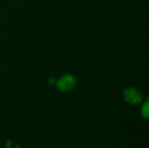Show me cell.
Listing matches in <instances>:
<instances>
[{"instance_id": "obj_2", "label": "cell", "mask_w": 149, "mask_h": 148, "mask_svg": "<svg viewBox=\"0 0 149 148\" xmlns=\"http://www.w3.org/2000/svg\"><path fill=\"white\" fill-rule=\"evenodd\" d=\"M124 99L127 103L135 106L142 102L143 94L135 87H127L124 91Z\"/></svg>"}, {"instance_id": "obj_6", "label": "cell", "mask_w": 149, "mask_h": 148, "mask_svg": "<svg viewBox=\"0 0 149 148\" xmlns=\"http://www.w3.org/2000/svg\"><path fill=\"white\" fill-rule=\"evenodd\" d=\"M20 147V146H19V145H17V146H16V148H19Z\"/></svg>"}, {"instance_id": "obj_5", "label": "cell", "mask_w": 149, "mask_h": 148, "mask_svg": "<svg viewBox=\"0 0 149 148\" xmlns=\"http://www.w3.org/2000/svg\"><path fill=\"white\" fill-rule=\"evenodd\" d=\"M11 144H12V141H11V140H8V141L6 142V148L11 147Z\"/></svg>"}, {"instance_id": "obj_4", "label": "cell", "mask_w": 149, "mask_h": 148, "mask_svg": "<svg viewBox=\"0 0 149 148\" xmlns=\"http://www.w3.org/2000/svg\"><path fill=\"white\" fill-rule=\"evenodd\" d=\"M49 84L50 85H55L56 84V82H57V80L54 79V78H50V79H49Z\"/></svg>"}, {"instance_id": "obj_3", "label": "cell", "mask_w": 149, "mask_h": 148, "mask_svg": "<svg viewBox=\"0 0 149 148\" xmlns=\"http://www.w3.org/2000/svg\"><path fill=\"white\" fill-rule=\"evenodd\" d=\"M141 115H142V117H144V118L147 119V120L149 118L148 100H147V101L143 104V106H142V107H141Z\"/></svg>"}, {"instance_id": "obj_1", "label": "cell", "mask_w": 149, "mask_h": 148, "mask_svg": "<svg viewBox=\"0 0 149 148\" xmlns=\"http://www.w3.org/2000/svg\"><path fill=\"white\" fill-rule=\"evenodd\" d=\"M55 85L58 91L63 92H68L75 88L77 85V79L73 75L66 74L62 76L58 80H57Z\"/></svg>"}]
</instances>
